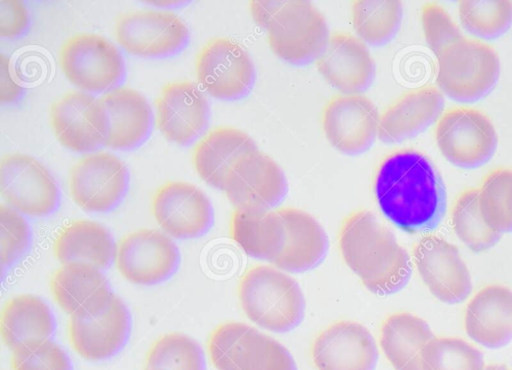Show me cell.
I'll use <instances>...</instances> for the list:
<instances>
[{"label": "cell", "instance_id": "cell-1", "mask_svg": "<svg viewBox=\"0 0 512 370\" xmlns=\"http://www.w3.org/2000/svg\"><path fill=\"white\" fill-rule=\"evenodd\" d=\"M374 194L383 215L409 232L433 230L446 210V190L437 169L423 153L405 149L379 165Z\"/></svg>", "mask_w": 512, "mask_h": 370}, {"label": "cell", "instance_id": "cell-2", "mask_svg": "<svg viewBox=\"0 0 512 370\" xmlns=\"http://www.w3.org/2000/svg\"><path fill=\"white\" fill-rule=\"evenodd\" d=\"M340 253L362 284L377 295L399 292L412 274L411 259L393 232L368 210H357L342 222Z\"/></svg>", "mask_w": 512, "mask_h": 370}, {"label": "cell", "instance_id": "cell-3", "mask_svg": "<svg viewBox=\"0 0 512 370\" xmlns=\"http://www.w3.org/2000/svg\"><path fill=\"white\" fill-rule=\"evenodd\" d=\"M238 299L247 318L271 332L291 331L304 316L305 300L298 282L277 267L248 268L238 284Z\"/></svg>", "mask_w": 512, "mask_h": 370}, {"label": "cell", "instance_id": "cell-4", "mask_svg": "<svg viewBox=\"0 0 512 370\" xmlns=\"http://www.w3.org/2000/svg\"><path fill=\"white\" fill-rule=\"evenodd\" d=\"M436 84L441 93L459 102H474L487 95L500 75L496 50L478 39L462 36L435 55Z\"/></svg>", "mask_w": 512, "mask_h": 370}, {"label": "cell", "instance_id": "cell-5", "mask_svg": "<svg viewBox=\"0 0 512 370\" xmlns=\"http://www.w3.org/2000/svg\"><path fill=\"white\" fill-rule=\"evenodd\" d=\"M207 350L216 370H297L279 341L242 322L218 325L208 337Z\"/></svg>", "mask_w": 512, "mask_h": 370}, {"label": "cell", "instance_id": "cell-6", "mask_svg": "<svg viewBox=\"0 0 512 370\" xmlns=\"http://www.w3.org/2000/svg\"><path fill=\"white\" fill-rule=\"evenodd\" d=\"M265 30L271 51L293 65L316 61L331 36L325 16L309 1H283Z\"/></svg>", "mask_w": 512, "mask_h": 370}, {"label": "cell", "instance_id": "cell-7", "mask_svg": "<svg viewBox=\"0 0 512 370\" xmlns=\"http://www.w3.org/2000/svg\"><path fill=\"white\" fill-rule=\"evenodd\" d=\"M434 137L443 157L460 168H476L494 155L498 136L490 118L466 106L446 110L438 118Z\"/></svg>", "mask_w": 512, "mask_h": 370}, {"label": "cell", "instance_id": "cell-8", "mask_svg": "<svg viewBox=\"0 0 512 370\" xmlns=\"http://www.w3.org/2000/svg\"><path fill=\"white\" fill-rule=\"evenodd\" d=\"M59 64L65 77L87 93L115 88L125 73L120 51L96 33H77L65 40L60 48Z\"/></svg>", "mask_w": 512, "mask_h": 370}, {"label": "cell", "instance_id": "cell-9", "mask_svg": "<svg viewBox=\"0 0 512 370\" xmlns=\"http://www.w3.org/2000/svg\"><path fill=\"white\" fill-rule=\"evenodd\" d=\"M195 74L206 93L225 101L245 97L256 80V68L249 51L227 37L213 38L200 49Z\"/></svg>", "mask_w": 512, "mask_h": 370}, {"label": "cell", "instance_id": "cell-10", "mask_svg": "<svg viewBox=\"0 0 512 370\" xmlns=\"http://www.w3.org/2000/svg\"><path fill=\"white\" fill-rule=\"evenodd\" d=\"M179 260L178 248L170 236L157 229L141 228L117 242L113 261L126 281L150 286L171 277Z\"/></svg>", "mask_w": 512, "mask_h": 370}, {"label": "cell", "instance_id": "cell-11", "mask_svg": "<svg viewBox=\"0 0 512 370\" xmlns=\"http://www.w3.org/2000/svg\"><path fill=\"white\" fill-rule=\"evenodd\" d=\"M0 194L5 204L23 215L42 217L59 203V188L48 169L34 157L10 153L0 162Z\"/></svg>", "mask_w": 512, "mask_h": 370}, {"label": "cell", "instance_id": "cell-12", "mask_svg": "<svg viewBox=\"0 0 512 370\" xmlns=\"http://www.w3.org/2000/svg\"><path fill=\"white\" fill-rule=\"evenodd\" d=\"M68 187L72 200L83 210L107 212L125 195L128 170L124 162L110 152H89L71 168Z\"/></svg>", "mask_w": 512, "mask_h": 370}, {"label": "cell", "instance_id": "cell-13", "mask_svg": "<svg viewBox=\"0 0 512 370\" xmlns=\"http://www.w3.org/2000/svg\"><path fill=\"white\" fill-rule=\"evenodd\" d=\"M117 42L141 57H160L179 51L188 41L185 23L173 12L136 10L120 15L114 26Z\"/></svg>", "mask_w": 512, "mask_h": 370}, {"label": "cell", "instance_id": "cell-14", "mask_svg": "<svg viewBox=\"0 0 512 370\" xmlns=\"http://www.w3.org/2000/svg\"><path fill=\"white\" fill-rule=\"evenodd\" d=\"M380 114L362 94H341L323 108L321 124L330 145L345 155H359L375 142Z\"/></svg>", "mask_w": 512, "mask_h": 370}, {"label": "cell", "instance_id": "cell-15", "mask_svg": "<svg viewBox=\"0 0 512 370\" xmlns=\"http://www.w3.org/2000/svg\"><path fill=\"white\" fill-rule=\"evenodd\" d=\"M222 191L235 209L269 210L285 198L288 183L278 163L256 149L234 166Z\"/></svg>", "mask_w": 512, "mask_h": 370}, {"label": "cell", "instance_id": "cell-16", "mask_svg": "<svg viewBox=\"0 0 512 370\" xmlns=\"http://www.w3.org/2000/svg\"><path fill=\"white\" fill-rule=\"evenodd\" d=\"M413 262L423 283L439 301L455 304L470 294V271L458 248L444 238L422 237L413 248Z\"/></svg>", "mask_w": 512, "mask_h": 370}, {"label": "cell", "instance_id": "cell-17", "mask_svg": "<svg viewBox=\"0 0 512 370\" xmlns=\"http://www.w3.org/2000/svg\"><path fill=\"white\" fill-rule=\"evenodd\" d=\"M151 211L161 230L176 239L203 235L213 223V207L194 184L170 181L153 194Z\"/></svg>", "mask_w": 512, "mask_h": 370}, {"label": "cell", "instance_id": "cell-18", "mask_svg": "<svg viewBox=\"0 0 512 370\" xmlns=\"http://www.w3.org/2000/svg\"><path fill=\"white\" fill-rule=\"evenodd\" d=\"M50 123L59 142L75 152H90L105 144L108 118L100 99L71 90L50 108Z\"/></svg>", "mask_w": 512, "mask_h": 370}, {"label": "cell", "instance_id": "cell-19", "mask_svg": "<svg viewBox=\"0 0 512 370\" xmlns=\"http://www.w3.org/2000/svg\"><path fill=\"white\" fill-rule=\"evenodd\" d=\"M317 370H374L378 348L370 331L355 321H337L322 330L310 348Z\"/></svg>", "mask_w": 512, "mask_h": 370}, {"label": "cell", "instance_id": "cell-20", "mask_svg": "<svg viewBox=\"0 0 512 370\" xmlns=\"http://www.w3.org/2000/svg\"><path fill=\"white\" fill-rule=\"evenodd\" d=\"M156 123L166 139L180 145L195 140L206 128L210 108L204 92L191 81L169 82L155 102Z\"/></svg>", "mask_w": 512, "mask_h": 370}, {"label": "cell", "instance_id": "cell-21", "mask_svg": "<svg viewBox=\"0 0 512 370\" xmlns=\"http://www.w3.org/2000/svg\"><path fill=\"white\" fill-rule=\"evenodd\" d=\"M322 78L341 94H361L372 84L375 60L365 42L350 33L330 36L316 60Z\"/></svg>", "mask_w": 512, "mask_h": 370}, {"label": "cell", "instance_id": "cell-22", "mask_svg": "<svg viewBox=\"0 0 512 370\" xmlns=\"http://www.w3.org/2000/svg\"><path fill=\"white\" fill-rule=\"evenodd\" d=\"M129 329L128 309L118 296L113 295L99 314L85 318L70 317L67 333L71 347L80 357L100 361L123 347Z\"/></svg>", "mask_w": 512, "mask_h": 370}, {"label": "cell", "instance_id": "cell-23", "mask_svg": "<svg viewBox=\"0 0 512 370\" xmlns=\"http://www.w3.org/2000/svg\"><path fill=\"white\" fill-rule=\"evenodd\" d=\"M50 290L57 305L78 318L99 314L114 295L101 270L84 263L62 264L51 276Z\"/></svg>", "mask_w": 512, "mask_h": 370}, {"label": "cell", "instance_id": "cell-24", "mask_svg": "<svg viewBox=\"0 0 512 370\" xmlns=\"http://www.w3.org/2000/svg\"><path fill=\"white\" fill-rule=\"evenodd\" d=\"M464 329L484 347L507 345L512 340V289L490 284L475 293L465 307Z\"/></svg>", "mask_w": 512, "mask_h": 370}, {"label": "cell", "instance_id": "cell-25", "mask_svg": "<svg viewBox=\"0 0 512 370\" xmlns=\"http://www.w3.org/2000/svg\"><path fill=\"white\" fill-rule=\"evenodd\" d=\"M444 107L442 93L422 86L403 93L380 114L378 138L384 143L410 139L435 122Z\"/></svg>", "mask_w": 512, "mask_h": 370}, {"label": "cell", "instance_id": "cell-26", "mask_svg": "<svg viewBox=\"0 0 512 370\" xmlns=\"http://www.w3.org/2000/svg\"><path fill=\"white\" fill-rule=\"evenodd\" d=\"M258 149L246 132L220 126L210 130L195 145L192 160L200 178L208 185L223 190L234 166L248 153Z\"/></svg>", "mask_w": 512, "mask_h": 370}, {"label": "cell", "instance_id": "cell-27", "mask_svg": "<svg viewBox=\"0 0 512 370\" xmlns=\"http://www.w3.org/2000/svg\"><path fill=\"white\" fill-rule=\"evenodd\" d=\"M285 229L284 246L273 265L287 272H303L318 265L328 250V238L309 213L293 208L277 209Z\"/></svg>", "mask_w": 512, "mask_h": 370}, {"label": "cell", "instance_id": "cell-28", "mask_svg": "<svg viewBox=\"0 0 512 370\" xmlns=\"http://www.w3.org/2000/svg\"><path fill=\"white\" fill-rule=\"evenodd\" d=\"M108 118L105 146L129 149L142 143L149 135L152 110L147 99L137 90L115 87L100 98Z\"/></svg>", "mask_w": 512, "mask_h": 370}, {"label": "cell", "instance_id": "cell-29", "mask_svg": "<svg viewBox=\"0 0 512 370\" xmlns=\"http://www.w3.org/2000/svg\"><path fill=\"white\" fill-rule=\"evenodd\" d=\"M429 324L410 312H395L381 324L379 343L395 370H422V353L434 337Z\"/></svg>", "mask_w": 512, "mask_h": 370}, {"label": "cell", "instance_id": "cell-30", "mask_svg": "<svg viewBox=\"0 0 512 370\" xmlns=\"http://www.w3.org/2000/svg\"><path fill=\"white\" fill-rule=\"evenodd\" d=\"M53 252L62 264L84 263L100 270L114 260L115 244L100 223L76 219L63 226L53 242Z\"/></svg>", "mask_w": 512, "mask_h": 370}, {"label": "cell", "instance_id": "cell-31", "mask_svg": "<svg viewBox=\"0 0 512 370\" xmlns=\"http://www.w3.org/2000/svg\"><path fill=\"white\" fill-rule=\"evenodd\" d=\"M230 236L248 256L273 263L283 249L285 229L277 209H234Z\"/></svg>", "mask_w": 512, "mask_h": 370}, {"label": "cell", "instance_id": "cell-32", "mask_svg": "<svg viewBox=\"0 0 512 370\" xmlns=\"http://www.w3.org/2000/svg\"><path fill=\"white\" fill-rule=\"evenodd\" d=\"M55 330L49 306L32 294H20L4 304L0 316V333L10 350L39 339H48Z\"/></svg>", "mask_w": 512, "mask_h": 370}, {"label": "cell", "instance_id": "cell-33", "mask_svg": "<svg viewBox=\"0 0 512 370\" xmlns=\"http://www.w3.org/2000/svg\"><path fill=\"white\" fill-rule=\"evenodd\" d=\"M403 17L400 1H353L352 26L366 44L380 46L389 42L398 32Z\"/></svg>", "mask_w": 512, "mask_h": 370}, {"label": "cell", "instance_id": "cell-34", "mask_svg": "<svg viewBox=\"0 0 512 370\" xmlns=\"http://www.w3.org/2000/svg\"><path fill=\"white\" fill-rule=\"evenodd\" d=\"M451 224L457 237L475 253L490 249L501 237L483 220L476 188L466 189L458 195L451 208Z\"/></svg>", "mask_w": 512, "mask_h": 370}, {"label": "cell", "instance_id": "cell-35", "mask_svg": "<svg viewBox=\"0 0 512 370\" xmlns=\"http://www.w3.org/2000/svg\"><path fill=\"white\" fill-rule=\"evenodd\" d=\"M479 208L485 223L502 234L512 231V170L490 171L478 188Z\"/></svg>", "mask_w": 512, "mask_h": 370}, {"label": "cell", "instance_id": "cell-36", "mask_svg": "<svg viewBox=\"0 0 512 370\" xmlns=\"http://www.w3.org/2000/svg\"><path fill=\"white\" fill-rule=\"evenodd\" d=\"M145 368L157 370H205L201 347L190 336L180 332L157 338L145 357Z\"/></svg>", "mask_w": 512, "mask_h": 370}, {"label": "cell", "instance_id": "cell-37", "mask_svg": "<svg viewBox=\"0 0 512 370\" xmlns=\"http://www.w3.org/2000/svg\"><path fill=\"white\" fill-rule=\"evenodd\" d=\"M482 352L460 337L434 336L423 350L422 370H483Z\"/></svg>", "mask_w": 512, "mask_h": 370}, {"label": "cell", "instance_id": "cell-38", "mask_svg": "<svg viewBox=\"0 0 512 370\" xmlns=\"http://www.w3.org/2000/svg\"><path fill=\"white\" fill-rule=\"evenodd\" d=\"M458 15L462 26L482 39H495L512 25L511 1H460Z\"/></svg>", "mask_w": 512, "mask_h": 370}, {"label": "cell", "instance_id": "cell-39", "mask_svg": "<svg viewBox=\"0 0 512 370\" xmlns=\"http://www.w3.org/2000/svg\"><path fill=\"white\" fill-rule=\"evenodd\" d=\"M11 352V370H71L68 355L50 338L23 343Z\"/></svg>", "mask_w": 512, "mask_h": 370}, {"label": "cell", "instance_id": "cell-40", "mask_svg": "<svg viewBox=\"0 0 512 370\" xmlns=\"http://www.w3.org/2000/svg\"><path fill=\"white\" fill-rule=\"evenodd\" d=\"M30 227L23 214L0 204V263L4 269L23 256L30 244Z\"/></svg>", "mask_w": 512, "mask_h": 370}, {"label": "cell", "instance_id": "cell-41", "mask_svg": "<svg viewBox=\"0 0 512 370\" xmlns=\"http://www.w3.org/2000/svg\"><path fill=\"white\" fill-rule=\"evenodd\" d=\"M421 23L425 40L434 55L463 36L450 14L435 2L422 6Z\"/></svg>", "mask_w": 512, "mask_h": 370}, {"label": "cell", "instance_id": "cell-42", "mask_svg": "<svg viewBox=\"0 0 512 370\" xmlns=\"http://www.w3.org/2000/svg\"><path fill=\"white\" fill-rule=\"evenodd\" d=\"M29 25V14L22 1H0V35L12 38L22 34Z\"/></svg>", "mask_w": 512, "mask_h": 370}, {"label": "cell", "instance_id": "cell-43", "mask_svg": "<svg viewBox=\"0 0 512 370\" xmlns=\"http://www.w3.org/2000/svg\"><path fill=\"white\" fill-rule=\"evenodd\" d=\"M0 72V101L1 103L14 102L21 96L23 89L12 78L9 59L4 54H1L0 58Z\"/></svg>", "mask_w": 512, "mask_h": 370}, {"label": "cell", "instance_id": "cell-44", "mask_svg": "<svg viewBox=\"0 0 512 370\" xmlns=\"http://www.w3.org/2000/svg\"><path fill=\"white\" fill-rule=\"evenodd\" d=\"M283 1H251L249 10L255 23L266 29Z\"/></svg>", "mask_w": 512, "mask_h": 370}, {"label": "cell", "instance_id": "cell-45", "mask_svg": "<svg viewBox=\"0 0 512 370\" xmlns=\"http://www.w3.org/2000/svg\"><path fill=\"white\" fill-rule=\"evenodd\" d=\"M483 370H512V368L504 364L491 363L484 366Z\"/></svg>", "mask_w": 512, "mask_h": 370}, {"label": "cell", "instance_id": "cell-46", "mask_svg": "<svg viewBox=\"0 0 512 370\" xmlns=\"http://www.w3.org/2000/svg\"><path fill=\"white\" fill-rule=\"evenodd\" d=\"M144 370H157V369H150V368H145Z\"/></svg>", "mask_w": 512, "mask_h": 370}]
</instances>
